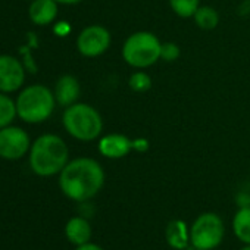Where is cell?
<instances>
[{
    "label": "cell",
    "instance_id": "6da1fadb",
    "mask_svg": "<svg viewBox=\"0 0 250 250\" xmlns=\"http://www.w3.org/2000/svg\"><path fill=\"white\" fill-rule=\"evenodd\" d=\"M104 184L102 165L91 158H77L66 164L59 174L61 191L71 200L85 203L91 200Z\"/></svg>",
    "mask_w": 250,
    "mask_h": 250
},
{
    "label": "cell",
    "instance_id": "7a4b0ae2",
    "mask_svg": "<svg viewBox=\"0 0 250 250\" xmlns=\"http://www.w3.org/2000/svg\"><path fill=\"white\" fill-rule=\"evenodd\" d=\"M31 171L39 177H53L69 162V149L62 137L43 134L34 140L28 153Z\"/></svg>",
    "mask_w": 250,
    "mask_h": 250
},
{
    "label": "cell",
    "instance_id": "3957f363",
    "mask_svg": "<svg viewBox=\"0 0 250 250\" xmlns=\"http://www.w3.org/2000/svg\"><path fill=\"white\" fill-rule=\"evenodd\" d=\"M62 124L66 133L80 142H93L103 131V119L96 107L87 103H74L65 107Z\"/></svg>",
    "mask_w": 250,
    "mask_h": 250
},
{
    "label": "cell",
    "instance_id": "277c9868",
    "mask_svg": "<svg viewBox=\"0 0 250 250\" xmlns=\"http://www.w3.org/2000/svg\"><path fill=\"white\" fill-rule=\"evenodd\" d=\"M15 103L20 119L28 124H40L52 116L56 99L49 87L43 84H31L21 90Z\"/></svg>",
    "mask_w": 250,
    "mask_h": 250
},
{
    "label": "cell",
    "instance_id": "5b68a950",
    "mask_svg": "<svg viewBox=\"0 0 250 250\" xmlns=\"http://www.w3.org/2000/svg\"><path fill=\"white\" fill-rule=\"evenodd\" d=\"M162 43L150 31H137L127 37L122 46V58L125 63L136 68H150L161 59Z\"/></svg>",
    "mask_w": 250,
    "mask_h": 250
},
{
    "label": "cell",
    "instance_id": "8992f818",
    "mask_svg": "<svg viewBox=\"0 0 250 250\" xmlns=\"http://www.w3.org/2000/svg\"><path fill=\"white\" fill-rule=\"evenodd\" d=\"M225 235L224 221L213 212L199 215L190 228V244L196 250L216 249Z\"/></svg>",
    "mask_w": 250,
    "mask_h": 250
},
{
    "label": "cell",
    "instance_id": "52a82bcc",
    "mask_svg": "<svg viewBox=\"0 0 250 250\" xmlns=\"http://www.w3.org/2000/svg\"><path fill=\"white\" fill-rule=\"evenodd\" d=\"M31 140L21 127H8L0 130V158L6 161H18L30 153Z\"/></svg>",
    "mask_w": 250,
    "mask_h": 250
},
{
    "label": "cell",
    "instance_id": "ba28073f",
    "mask_svg": "<svg viewBox=\"0 0 250 250\" xmlns=\"http://www.w3.org/2000/svg\"><path fill=\"white\" fill-rule=\"evenodd\" d=\"M112 37L103 25H88L77 37V49L85 58H97L110 46Z\"/></svg>",
    "mask_w": 250,
    "mask_h": 250
},
{
    "label": "cell",
    "instance_id": "9c48e42d",
    "mask_svg": "<svg viewBox=\"0 0 250 250\" xmlns=\"http://www.w3.org/2000/svg\"><path fill=\"white\" fill-rule=\"evenodd\" d=\"M25 81V71L20 59L11 55H0V91L15 93Z\"/></svg>",
    "mask_w": 250,
    "mask_h": 250
},
{
    "label": "cell",
    "instance_id": "30bf717a",
    "mask_svg": "<svg viewBox=\"0 0 250 250\" xmlns=\"http://www.w3.org/2000/svg\"><path fill=\"white\" fill-rule=\"evenodd\" d=\"M133 150V140L127 136L112 133L106 134L99 140V152L107 159H119L127 156Z\"/></svg>",
    "mask_w": 250,
    "mask_h": 250
},
{
    "label": "cell",
    "instance_id": "8fae6325",
    "mask_svg": "<svg viewBox=\"0 0 250 250\" xmlns=\"http://www.w3.org/2000/svg\"><path fill=\"white\" fill-rule=\"evenodd\" d=\"M53 93H55L56 103L63 107H68V106L77 103V100L80 97V93H81L80 81L72 75H62L56 81Z\"/></svg>",
    "mask_w": 250,
    "mask_h": 250
},
{
    "label": "cell",
    "instance_id": "7c38bea8",
    "mask_svg": "<svg viewBox=\"0 0 250 250\" xmlns=\"http://www.w3.org/2000/svg\"><path fill=\"white\" fill-rule=\"evenodd\" d=\"M28 15L36 25H50L58 17V3L55 0H31Z\"/></svg>",
    "mask_w": 250,
    "mask_h": 250
},
{
    "label": "cell",
    "instance_id": "4fadbf2b",
    "mask_svg": "<svg viewBox=\"0 0 250 250\" xmlns=\"http://www.w3.org/2000/svg\"><path fill=\"white\" fill-rule=\"evenodd\" d=\"M93 229L85 216H72L65 225V237L74 246L85 244L91 240Z\"/></svg>",
    "mask_w": 250,
    "mask_h": 250
},
{
    "label": "cell",
    "instance_id": "5bb4252c",
    "mask_svg": "<svg viewBox=\"0 0 250 250\" xmlns=\"http://www.w3.org/2000/svg\"><path fill=\"white\" fill-rule=\"evenodd\" d=\"M167 243L175 250H184L190 244V229L181 219H172L165 229Z\"/></svg>",
    "mask_w": 250,
    "mask_h": 250
},
{
    "label": "cell",
    "instance_id": "9a60e30c",
    "mask_svg": "<svg viewBox=\"0 0 250 250\" xmlns=\"http://www.w3.org/2000/svg\"><path fill=\"white\" fill-rule=\"evenodd\" d=\"M232 231L235 237L244 243L250 244V206L240 208L232 218Z\"/></svg>",
    "mask_w": 250,
    "mask_h": 250
},
{
    "label": "cell",
    "instance_id": "2e32d148",
    "mask_svg": "<svg viewBox=\"0 0 250 250\" xmlns=\"http://www.w3.org/2000/svg\"><path fill=\"white\" fill-rule=\"evenodd\" d=\"M196 25L202 30H213L218 27L219 24V15L216 12V9L210 8V6H200L194 17H193Z\"/></svg>",
    "mask_w": 250,
    "mask_h": 250
},
{
    "label": "cell",
    "instance_id": "e0dca14e",
    "mask_svg": "<svg viewBox=\"0 0 250 250\" xmlns=\"http://www.w3.org/2000/svg\"><path fill=\"white\" fill-rule=\"evenodd\" d=\"M17 116V103L6 93L0 91V130L12 125Z\"/></svg>",
    "mask_w": 250,
    "mask_h": 250
},
{
    "label": "cell",
    "instance_id": "ac0fdd59",
    "mask_svg": "<svg viewBox=\"0 0 250 250\" xmlns=\"http://www.w3.org/2000/svg\"><path fill=\"white\" fill-rule=\"evenodd\" d=\"M171 9L180 18H193L200 8V0H168Z\"/></svg>",
    "mask_w": 250,
    "mask_h": 250
},
{
    "label": "cell",
    "instance_id": "d6986e66",
    "mask_svg": "<svg viewBox=\"0 0 250 250\" xmlns=\"http://www.w3.org/2000/svg\"><path fill=\"white\" fill-rule=\"evenodd\" d=\"M128 85L136 93H145V91L150 90V87H152V78H150L149 74H146L143 71H137V72H134V74L130 75Z\"/></svg>",
    "mask_w": 250,
    "mask_h": 250
},
{
    "label": "cell",
    "instance_id": "ffe728a7",
    "mask_svg": "<svg viewBox=\"0 0 250 250\" xmlns=\"http://www.w3.org/2000/svg\"><path fill=\"white\" fill-rule=\"evenodd\" d=\"M178 56H180V47H178V44H175L172 42L162 43L161 59H164L167 62H174Z\"/></svg>",
    "mask_w": 250,
    "mask_h": 250
},
{
    "label": "cell",
    "instance_id": "44dd1931",
    "mask_svg": "<svg viewBox=\"0 0 250 250\" xmlns=\"http://www.w3.org/2000/svg\"><path fill=\"white\" fill-rule=\"evenodd\" d=\"M149 147V143L147 140L145 139H137V140H133V149L137 150V152H146Z\"/></svg>",
    "mask_w": 250,
    "mask_h": 250
},
{
    "label": "cell",
    "instance_id": "7402d4cb",
    "mask_svg": "<svg viewBox=\"0 0 250 250\" xmlns=\"http://www.w3.org/2000/svg\"><path fill=\"white\" fill-rule=\"evenodd\" d=\"M69 24H66V22H59V24H56V27H55V33L58 34V36H61V37H63V36H66L68 33H69Z\"/></svg>",
    "mask_w": 250,
    "mask_h": 250
},
{
    "label": "cell",
    "instance_id": "603a6c76",
    "mask_svg": "<svg viewBox=\"0 0 250 250\" xmlns=\"http://www.w3.org/2000/svg\"><path fill=\"white\" fill-rule=\"evenodd\" d=\"M75 250H104L103 247H100L99 244H94V243H85V244H81V246H77Z\"/></svg>",
    "mask_w": 250,
    "mask_h": 250
},
{
    "label": "cell",
    "instance_id": "cb8c5ba5",
    "mask_svg": "<svg viewBox=\"0 0 250 250\" xmlns=\"http://www.w3.org/2000/svg\"><path fill=\"white\" fill-rule=\"evenodd\" d=\"M55 2L58 5H77V3L83 2V0H55Z\"/></svg>",
    "mask_w": 250,
    "mask_h": 250
},
{
    "label": "cell",
    "instance_id": "d4e9b609",
    "mask_svg": "<svg viewBox=\"0 0 250 250\" xmlns=\"http://www.w3.org/2000/svg\"><path fill=\"white\" fill-rule=\"evenodd\" d=\"M240 250H250V244H246L244 247H241Z\"/></svg>",
    "mask_w": 250,
    "mask_h": 250
},
{
    "label": "cell",
    "instance_id": "484cf974",
    "mask_svg": "<svg viewBox=\"0 0 250 250\" xmlns=\"http://www.w3.org/2000/svg\"><path fill=\"white\" fill-rule=\"evenodd\" d=\"M212 250H216V249H212Z\"/></svg>",
    "mask_w": 250,
    "mask_h": 250
}]
</instances>
